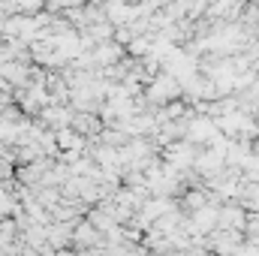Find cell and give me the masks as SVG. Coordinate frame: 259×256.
<instances>
[{
    "label": "cell",
    "mask_w": 259,
    "mask_h": 256,
    "mask_svg": "<svg viewBox=\"0 0 259 256\" xmlns=\"http://www.w3.org/2000/svg\"><path fill=\"white\" fill-rule=\"evenodd\" d=\"M196 145L190 142V139H175V142H169L166 148H163V160L166 163H172V166H178V169H193V160H196Z\"/></svg>",
    "instance_id": "cell-2"
},
{
    "label": "cell",
    "mask_w": 259,
    "mask_h": 256,
    "mask_svg": "<svg viewBox=\"0 0 259 256\" xmlns=\"http://www.w3.org/2000/svg\"><path fill=\"white\" fill-rule=\"evenodd\" d=\"M46 127H52V130H61V127H66L69 121H72V109L66 106V103H49L39 115H36Z\"/></svg>",
    "instance_id": "cell-5"
},
{
    "label": "cell",
    "mask_w": 259,
    "mask_h": 256,
    "mask_svg": "<svg viewBox=\"0 0 259 256\" xmlns=\"http://www.w3.org/2000/svg\"><path fill=\"white\" fill-rule=\"evenodd\" d=\"M49 0H9V12H39Z\"/></svg>",
    "instance_id": "cell-8"
},
{
    "label": "cell",
    "mask_w": 259,
    "mask_h": 256,
    "mask_svg": "<svg viewBox=\"0 0 259 256\" xmlns=\"http://www.w3.org/2000/svg\"><path fill=\"white\" fill-rule=\"evenodd\" d=\"M223 130L217 127V121L211 115H193L190 118V127H187V139L193 145H211Z\"/></svg>",
    "instance_id": "cell-3"
},
{
    "label": "cell",
    "mask_w": 259,
    "mask_h": 256,
    "mask_svg": "<svg viewBox=\"0 0 259 256\" xmlns=\"http://www.w3.org/2000/svg\"><path fill=\"white\" fill-rule=\"evenodd\" d=\"M208 202H217V196H211L208 190H190L184 196V205L193 211V208H202V205H208Z\"/></svg>",
    "instance_id": "cell-7"
},
{
    "label": "cell",
    "mask_w": 259,
    "mask_h": 256,
    "mask_svg": "<svg viewBox=\"0 0 259 256\" xmlns=\"http://www.w3.org/2000/svg\"><path fill=\"white\" fill-rule=\"evenodd\" d=\"M94 61L97 66H109V64H118V61H124V42H112V39H106V42H97L94 46Z\"/></svg>",
    "instance_id": "cell-6"
},
{
    "label": "cell",
    "mask_w": 259,
    "mask_h": 256,
    "mask_svg": "<svg viewBox=\"0 0 259 256\" xmlns=\"http://www.w3.org/2000/svg\"><path fill=\"white\" fill-rule=\"evenodd\" d=\"M247 211L244 205H220L217 208V229H247Z\"/></svg>",
    "instance_id": "cell-4"
},
{
    "label": "cell",
    "mask_w": 259,
    "mask_h": 256,
    "mask_svg": "<svg viewBox=\"0 0 259 256\" xmlns=\"http://www.w3.org/2000/svg\"><path fill=\"white\" fill-rule=\"evenodd\" d=\"M145 97H148V103H154V106H163V103H172V100L184 97V84H181V78H175L172 72L160 69V72H157V75L148 81V91H145Z\"/></svg>",
    "instance_id": "cell-1"
}]
</instances>
